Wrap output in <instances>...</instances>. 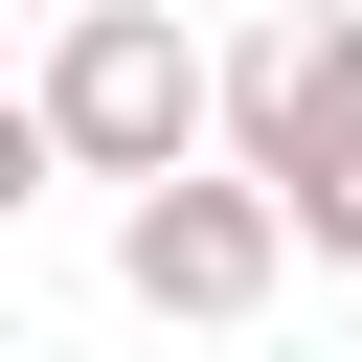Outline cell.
Here are the masks:
<instances>
[{"instance_id":"cell-4","label":"cell","mask_w":362,"mask_h":362,"mask_svg":"<svg viewBox=\"0 0 362 362\" xmlns=\"http://www.w3.org/2000/svg\"><path fill=\"white\" fill-rule=\"evenodd\" d=\"M272 226H294V249H317V272H362V158H339V181H317V204H272Z\"/></svg>"},{"instance_id":"cell-1","label":"cell","mask_w":362,"mask_h":362,"mask_svg":"<svg viewBox=\"0 0 362 362\" xmlns=\"http://www.w3.org/2000/svg\"><path fill=\"white\" fill-rule=\"evenodd\" d=\"M23 136L90 158V181H181V158H204V45H181V0H68Z\"/></svg>"},{"instance_id":"cell-3","label":"cell","mask_w":362,"mask_h":362,"mask_svg":"<svg viewBox=\"0 0 362 362\" xmlns=\"http://www.w3.org/2000/svg\"><path fill=\"white\" fill-rule=\"evenodd\" d=\"M113 272H136V317H249V294L294 272V226H272L249 181H204V158H181V181H136V204H113Z\"/></svg>"},{"instance_id":"cell-2","label":"cell","mask_w":362,"mask_h":362,"mask_svg":"<svg viewBox=\"0 0 362 362\" xmlns=\"http://www.w3.org/2000/svg\"><path fill=\"white\" fill-rule=\"evenodd\" d=\"M204 136H226V181H249V204H317V181L362 158V0H317V23L226 45V68H204Z\"/></svg>"},{"instance_id":"cell-5","label":"cell","mask_w":362,"mask_h":362,"mask_svg":"<svg viewBox=\"0 0 362 362\" xmlns=\"http://www.w3.org/2000/svg\"><path fill=\"white\" fill-rule=\"evenodd\" d=\"M23 204H45V136H23V90H0V226H23Z\"/></svg>"}]
</instances>
